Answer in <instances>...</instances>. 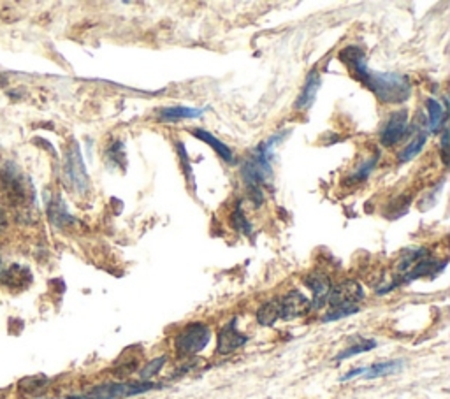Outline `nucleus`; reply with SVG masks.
Returning <instances> with one entry per match:
<instances>
[{"label":"nucleus","instance_id":"a878e982","mask_svg":"<svg viewBox=\"0 0 450 399\" xmlns=\"http://www.w3.org/2000/svg\"><path fill=\"white\" fill-rule=\"evenodd\" d=\"M46 382L48 380L45 379V376H30V379H25L20 382V389L23 391H34V389H41L42 386H46Z\"/></svg>","mask_w":450,"mask_h":399},{"label":"nucleus","instance_id":"f257e3e1","mask_svg":"<svg viewBox=\"0 0 450 399\" xmlns=\"http://www.w3.org/2000/svg\"><path fill=\"white\" fill-rule=\"evenodd\" d=\"M340 60L348 67L354 78L361 81L378 100L385 104H403L412 97V83L408 76L398 73H378L368 67L366 53L359 46H347L340 52Z\"/></svg>","mask_w":450,"mask_h":399},{"label":"nucleus","instance_id":"6e6552de","mask_svg":"<svg viewBox=\"0 0 450 399\" xmlns=\"http://www.w3.org/2000/svg\"><path fill=\"white\" fill-rule=\"evenodd\" d=\"M66 178L79 193H85L88 190V174H86L81 150H79L76 141L69 146V152L66 157Z\"/></svg>","mask_w":450,"mask_h":399},{"label":"nucleus","instance_id":"7ed1b4c3","mask_svg":"<svg viewBox=\"0 0 450 399\" xmlns=\"http://www.w3.org/2000/svg\"><path fill=\"white\" fill-rule=\"evenodd\" d=\"M211 340V329L203 322H192L183 327L174 340V350L179 359L194 357L208 347Z\"/></svg>","mask_w":450,"mask_h":399},{"label":"nucleus","instance_id":"aec40b11","mask_svg":"<svg viewBox=\"0 0 450 399\" xmlns=\"http://www.w3.org/2000/svg\"><path fill=\"white\" fill-rule=\"evenodd\" d=\"M0 278H4V282H6L7 285L20 287V285H23V278L30 280V273H28L27 269L21 268V266L13 264L6 269V273H4V275H0Z\"/></svg>","mask_w":450,"mask_h":399},{"label":"nucleus","instance_id":"2eb2a0df","mask_svg":"<svg viewBox=\"0 0 450 399\" xmlns=\"http://www.w3.org/2000/svg\"><path fill=\"white\" fill-rule=\"evenodd\" d=\"M426 109L427 114H430V120H427V125H430V132L431 134H438L442 131L445 124H447V107L442 106L437 99L430 97L426 100Z\"/></svg>","mask_w":450,"mask_h":399},{"label":"nucleus","instance_id":"dca6fc26","mask_svg":"<svg viewBox=\"0 0 450 399\" xmlns=\"http://www.w3.org/2000/svg\"><path fill=\"white\" fill-rule=\"evenodd\" d=\"M192 134L196 136L197 139H201V141L206 143V145H210L211 148H213L215 152H217V155L222 157V159H224L227 164H234L232 150H230L229 146L225 145V143H222L220 139H217L213 134H210L208 131H203V129H194Z\"/></svg>","mask_w":450,"mask_h":399},{"label":"nucleus","instance_id":"f8f14e48","mask_svg":"<svg viewBox=\"0 0 450 399\" xmlns=\"http://www.w3.org/2000/svg\"><path fill=\"white\" fill-rule=\"evenodd\" d=\"M403 368V361H384V362H377V364L366 366V368H355L350 369L347 375L341 376V382H347V380L357 379V376H365V379L372 380L378 379V376H385L391 375V373L399 371Z\"/></svg>","mask_w":450,"mask_h":399},{"label":"nucleus","instance_id":"5701e85b","mask_svg":"<svg viewBox=\"0 0 450 399\" xmlns=\"http://www.w3.org/2000/svg\"><path fill=\"white\" fill-rule=\"evenodd\" d=\"M176 148H178L179 159H182L183 174L186 176V181H189V185L192 186V189H196V179H194V169H192V164H190V160H189V153H186L185 145H183V143L179 141V143H176Z\"/></svg>","mask_w":450,"mask_h":399},{"label":"nucleus","instance_id":"9b49d317","mask_svg":"<svg viewBox=\"0 0 450 399\" xmlns=\"http://www.w3.org/2000/svg\"><path fill=\"white\" fill-rule=\"evenodd\" d=\"M280 311H282L283 320L300 318L312 311V303L300 290H290L280 299Z\"/></svg>","mask_w":450,"mask_h":399},{"label":"nucleus","instance_id":"a211bd4d","mask_svg":"<svg viewBox=\"0 0 450 399\" xmlns=\"http://www.w3.org/2000/svg\"><path fill=\"white\" fill-rule=\"evenodd\" d=\"M282 318V311H280V299H271L268 303L262 304L257 310V322L261 326L269 327L275 322Z\"/></svg>","mask_w":450,"mask_h":399},{"label":"nucleus","instance_id":"f03ea898","mask_svg":"<svg viewBox=\"0 0 450 399\" xmlns=\"http://www.w3.org/2000/svg\"><path fill=\"white\" fill-rule=\"evenodd\" d=\"M287 134H289V131L273 134L271 138L262 141L259 146H255L254 152L241 164V178H243L244 185H247L251 201L257 206L264 201L262 186L268 185V181H271L273 178V155H275V148L287 138Z\"/></svg>","mask_w":450,"mask_h":399},{"label":"nucleus","instance_id":"0eeeda50","mask_svg":"<svg viewBox=\"0 0 450 399\" xmlns=\"http://www.w3.org/2000/svg\"><path fill=\"white\" fill-rule=\"evenodd\" d=\"M362 299H365L362 287L355 280H345L331 289L327 303L331 304V310H340V308H355Z\"/></svg>","mask_w":450,"mask_h":399},{"label":"nucleus","instance_id":"b1692460","mask_svg":"<svg viewBox=\"0 0 450 399\" xmlns=\"http://www.w3.org/2000/svg\"><path fill=\"white\" fill-rule=\"evenodd\" d=\"M165 361H167V357H165V355H162V357H157V359H153V361H150L148 364H146L145 368H143L141 371H139V376H141L143 382H148L150 379H153L155 375H158V373H160V369L164 368Z\"/></svg>","mask_w":450,"mask_h":399},{"label":"nucleus","instance_id":"4be33fe9","mask_svg":"<svg viewBox=\"0 0 450 399\" xmlns=\"http://www.w3.org/2000/svg\"><path fill=\"white\" fill-rule=\"evenodd\" d=\"M230 225H232L239 234H251V224L247 220V217H244V211L243 208H241V204H236V208H234L232 213H230Z\"/></svg>","mask_w":450,"mask_h":399},{"label":"nucleus","instance_id":"412c9836","mask_svg":"<svg viewBox=\"0 0 450 399\" xmlns=\"http://www.w3.org/2000/svg\"><path fill=\"white\" fill-rule=\"evenodd\" d=\"M377 345L378 343H377L375 340H362V341H359V343L350 345L348 348H345L343 352H340V354H338L336 357H334V361H345V359H350V357H354V355H357V354H365V352L373 350V348H375Z\"/></svg>","mask_w":450,"mask_h":399},{"label":"nucleus","instance_id":"4468645a","mask_svg":"<svg viewBox=\"0 0 450 399\" xmlns=\"http://www.w3.org/2000/svg\"><path fill=\"white\" fill-rule=\"evenodd\" d=\"M204 111H206V107L167 106V107H160L157 117L160 121H178V120H186V118L203 117Z\"/></svg>","mask_w":450,"mask_h":399},{"label":"nucleus","instance_id":"39448f33","mask_svg":"<svg viewBox=\"0 0 450 399\" xmlns=\"http://www.w3.org/2000/svg\"><path fill=\"white\" fill-rule=\"evenodd\" d=\"M157 383L151 382H124V383H104L95 387L92 393H88L83 399H120L138 396V394L148 393L157 389Z\"/></svg>","mask_w":450,"mask_h":399},{"label":"nucleus","instance_id":"20e7f679","mask_svg":"<svg viewBox=\"0 0 450 399\" xmlns=\"http://www.w3.org/2000/svg\"><path fill=\"white\" fill-rule=\"evenodd\" d=\"M0 183L6 192L7 201L13 206L20 208L21 204H27L30 199V183L25 178L23 172L13 164V162H6V165L0 171Z\"/></svg>","mask_w":450,"mask_h":399},{"label":"nucleus","instance_id":"ddd939ff","mask_svg":"<svg viewBox=\"0 0 450 399\" xmlns=\"http://www.w3.org/2000/svg\"><path fill=\"white\" fill-rule=\"evenodd\" d=\"M320 86H322V78H320V74L316 73V71H312V73L308 74V78H306L304 86L301 88L300 97H297L296 102H294V107L300 111L309 109L312 104L315 102L316 92L320 90Z\"/></svg>","mask_w":450,"mask_h":399},{"label":"nucleus","instance_id":"393cba45","mask_svg":"<svg viewBox=\"0 0 450 399\" xmlns=\"http://www.w3.org/2000/svg\"><path fill=\"white\" fill-rule=\"evenodd\" d=\"M359 311V306L355 308H340V310H329L326 315H324V322H333V320H341L345 317H350V315H355Z\"/></svg>","mask_w":450,"mask_h":399},{"label":"nucleus","instance_id":"6ab92c4d","mask_svg":"<svg viewBox=\"0 0 450 399\" xmlns=\"http://www.w3.org/2000/svg\"><path fill=\"white\" fill-rule=\"evenodd\" d=\"M378 159H380V155L378 153H373L369 159H365L361 162V164H357V167H355V171L352 172L350 176H348L347 183H359V181H365V179L369 178V174L373 172V169L377 167V162Z\"/></svg>","mask_w":450,"mask_h":399},{"label":"nucleus","instance_id":"f3484780","mask_svg":"<svg viewBox=\"0 0 450 399\" xmlns=\"http://www.w3.org/2000/svg\"><path fill=\"white\" fill-rule=\"evenodd\" d=\"M426 141H427V131L417 132V134L413 136L412 141H410L408 145H406L405 148L399 152V155H398L399 164H408L410 160L415 159V157L419 155L420 152H422L424 146H426Z\"/></svg>","mask_w":450,"mask_h":399},{"label":"nucleus","instance_id":"9d476101","mask_svg":"<svg viewBox=\"0 0 450 399\" xmlns=\"http://www.w3.org/2000/svg\"><path fill=\"white\" fill-rule=\"evenodd\" d=\"M304 285L312 290V301H309L312 303V310H320L324 304H327L333 283H331L329 276L326 273H309L308 276H304Z\"/></svg>","mask_w":450,"mask_h":399},{"label":"nucleus","instance_id":"bb28decb","mask_svg":"<svg viewBox=\"0 0 450 399\" xmlns=\"http://www.w3.org/2000/svg\"><path fill=\"white\" fill-rule=\"evenodd\" d=\"M447 139H449V131L445 129L444 132H442V160H444L445 165H449V157H447Z\"/></svg>","mask_w":450,"mask_h":399},{"label":"nucleus","instance_id":"1a4fd4ad","mask_svg":"<svg viewBox=\"0 0 450 399\" xmlns=\"http://www.w3.org/2000/svg\"><path fill=\"white\" fill-rule=\"evenodd\" d=\"M248 341V336H244L239 329H237V318H230L229 322L218 330L217 338V354L229 355L236 352L237 348L243 347Z\"/></svg>","mask_w":450,"mask_h":399},{"label":"nucleus","instance_id":"423d86ee","mask_svg":"<svg viewBox=\"0 0 450 399\" xmlns=\"http://www.w3.org/2000/svg\"><path fill=\"white\" fill-rule=\"evenodd\" d=\"M410 131V113L406 107L394 111V113L389 114V118L385 120L384 127L380 131V143L385 148H392L398 143H401L406 138Z\"/></svg>","mask_w":450,"mask_h":399}]
</instances>
